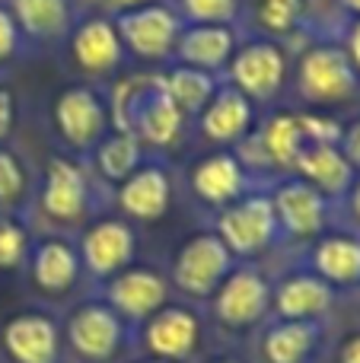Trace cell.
<instances>
[{"label": "cell", "instance_id": "1", "mask_svg": "<svg viewBox=\"0 0 360 363\" xmlns=\"http://www.w3.org/2000/svg\"><path fill=\"white\" fill-rule=\"evenodd\" d=\"M115 131H131L150 153H166L185 138L189 118L166 96L159 74L128 77L108 93Z\"/></svg>", "mask_w": 360, "mask_h": 363}, {"label": "cell", "instance_id": "2", "mask_svg": "<svg viewBox=\"0 0 360 363\" xmlns=\"http://www.w3.org/2000/svg\"><path fill=\"white\" fill-rule=\"evenodd\" d=\"M99 188L102 182L93 176L86 160L61 150L45 163L32 204L55 233L80 230L99 213Z\"/></svg>", "mask_w": 360, "mask_h": 363}, {"label": "cell", "instance_id": "3", "mask_svg": "<svg viewBox=\"0 0 360 363\" xmlns=\"http://www.w3.org/2000/svg\"><path fill=\"white\" fill-rule=\"evenodd\" d=\"M293 86L303 106L316 112L357 99L360 77L351 57L344 55L338 35H316L300 51L297 67H293Z\"/></svg>", "mask_w": 360, "mask_h": 363}, {"label": "cell", "instance_id": "4", "mask_svg": "<svg viewBox=\"0 0 360 363\" xmlns=\"http://www.w3.org/2000/svg\"><path fill=\"white\" fill-rule=\"evenodd\" d=\"M51 128L61 140L64 153L86 160L102 138L112 131L108 93L99 83H70L51 99Z\"/></svg>", "mask_w": 360, "mask_h": 363}, {"label": "cell", "instance_id": "5", "mask_svg": "<svg viewBox=\"0 0 360 363\" xmlns=\"http://www.w3.org/2000/svg\"><path fill=\"white\" fill-rule=\"evenodd\" d=\"M220 80L236 86L255 106H271L291 80V51L284 42L259 35V32L240 38Z\"/></svg>", "mask_w": 360, "mask_h": 363}, {"label": "cell", "instance_id": "6", "mask_svg": "<svg viewBox=\"0 0 360 363\" xmlns=\"http://www.w3.org/2000/svg\"><path fill=\"white\" fill-rule=\"evenodd\" d=\"M214 233L223 239L236 262H252L281 242V226L274 217V204L268 185H255L233 201L230 207L214 213Z\"/></svg>", "mask_w": 360, "mask_h": 363}, {"label": "cell", "instance_id": "7", "mask_svg": "<svg viewBox=\"0 0 360 363\" xmlns=\"http://www.w3.org/2000/svg\"><path fill=\"white\" fill-rule=\"evenodd\" d=\"M64 347L83 363H115L128 345L131 328L102 296L77 303L61 322Z\"/></svg>", "mask_w": 360, "mask_h": 363}, {"label": "cell", "instance_id": "8", "mask_svg": "<svg viewBox=\"0 0 360 363\" xmlns=\"http://www.w3.org/2000/svg\"><path fill=\"white\" fill-rule=\"evenodd\" d=\"M236 258L233 252L223 245V239L214 230H201L189 236L176 249L169 264V284L179 294L191 296L198 303H208L220 281L233 271Z\"/></svg>", "mask_w": 360, "mask_h": 363}, {"label": "cell", "instance_id": "9", "mask_svg": "<svg viewBox=\"0 0 360 363\" xmlns=\"http://www.w3.org/2000/svg\"><path fill=\"white\" fill-rule=\"evenodd\" d=\"M115 29L121 35L128 57L144 64H169L176 51L179 32H182V16L169 0H153V4L134 6V10L115 13Z\"/></svg>", "mask_w": 360, "mask_h": 363}, {"label": "cell", "instance_id": "10", "mask_svg": "<svg viewBox=\"0 0 360 363\" xmlns=\"http://www.w3.org/2000/svg\"><path fill=\"white\" fill-rule=\"evenodd\" d=\"M74 242L80 252L83 277H89L93 284H106L108 277L125 271L137 258V230L121 213L118 217L96 213L89 223L80 226V236Z\"/></svg>", "mask_w": 360, "mask_h": 363}, {"label": "cell", "instance_id": "11", "mask_svg": "<svg viewBox=\"0 0 360 363\" xmlns=\"http://www.w3.org/2000/svg\"><path fill=\"white\" fill-rule=\"evenodd\" d=\"M208 303L217 325L227 332H249L271 315V281L252 262L233 264Z\"/></svg>", "mask_w": 360, "mask_h": 363}, {"label": "cell", "instance_id": "12", "mask_svg": "<svg viewBox=\"0 0 360 363\" xmlns=\"http://www.w3.org/2000/svg\"><path fill=\"white\" fill-rule=\"evenodd\" d=\"M274 204V217L281 226V239L293 242H313L319 239L332 223V201L319 194L310 182L300 176H281L268 185Z\"/></svg>", "mask_w": 360, "mask_h": 363}, {"label": "cell", "instance_id": "13", "mask_svg": "<svg viewBox=\"0 0 360 363\" xmlns=\"http://www.w3.org/2000/svg\"><path fill=\"white\" fill-rule=\"evenodd\" d=\"M99 287H102L99 296L121 315V322L131 332L140 322L150 319L153 313H159L169 303L172 294L169 277L159 268H153V264H128L125 271H118Z\"/></svg>", "mask_w": 360, "mask_h": 363}, {"label": "cell", "instance_id": "14", "mask_svg": "<svg viewBox=\"0 0 360 363\" xmlns=\"http://www.w3.org/2000/svg\"><path fill=\"white\" fill-rule=\"evenodd\" d=\"M67 51L74 67L89 80H106L118 74L128 61V51L115 29V19L108 13H86L77 16L74 29L67 32Z\"/></svg>", "mask_w": 360, "mask_h": 363}, {"label": "cell", "instance_id": "15", "mask_svg": "<svg viewBox=\"0 0 360 363\" xmlns=\"http://www.w3.org/2000/svg\"><path fill=\"white\" fill-rule=\"evenodd\" d=\"M172 194H176L172 169L159 153H150L118 188H112L115 207L131 223H157V220H163L172 207Z\"/></svg>", "mask_w": 360, "mask_h": 363}, {"label": "cell", "instance_id": "16", "mask_svg": "<svg viewBox=\"0 0 360 363\" xmlns=\"http://www.w3.org/2000/svg\"><path fill=\"white\" fill-rule=\"evenodd\" d=\"M0 354L6 363H61V322L48 309H19L0 325Z\"/></svg>", "mask_w": 360, "mask_h": 363}, {"label": "cell", "instance_id": "17", "mask_svg": "<svg viewBox=\"0 0 360 363\" xmlns=\"http://www.w3.org/2000/svg\"><path fill=\"white\" fill-rule=\"evenodd\" d=\"M23 274L29 277L32 290L38 296H48V300L67 296L83 277L77 242L67 233H42V236H35Z\"/></svg>", "mask_w": 360, "mask_h": 363}, {"label": "cell", "instance_id": "18", "mask_svg": "<svg viewBox=\"0 0 360 363\" xmlns=\"http://www.w3.org/2000/svg\"><path fill=\"white\" fill-rule=\"evenodd\" d=\"M255 185L259 182L249 176V169L236 157V150H227V147H214L210 153L198 157L189 166V191L195 194L198 204L214 213L230 207L233 201H240Z\"/></svg>", "mask_w": 360, "mask_h": 363}, {"label": "cell", "instance_id": "19", "mask_svg": "<svg viewBox=\"0 0 360 363\" xmlns=\"http://www.w3.org/2000/svg\"><path fill=\"white\" fill-rule=\"evenodd\" d=\"M255 121H259V106L252 99H246L236 86H230L227 80H220V86L208 99V106L195 115V131L210 147L233 150L240 140H246L252 134Z\"/></svg>", "mask_w": 360, "mask_h": 363}, {"label": "cell", "instance_id": "20", "mask_svg": "<svg viewBox=\"0 0 360 363\" xmlns=\"http://www.w3.org/2000/svg\"><path fill=\"white\" fill-rule=\"evenodd\" d=\"M134 332L140 335L150 357L169 363H185L189 357H195L198 345H201V319H198V313L189 306H172V303H166L159 313H153L147 322H140Z\"/></svg>", "mask_w": 360, "mask_h": 363}, {"label": "cell", "instance_id": "21", "mask_svg": "<svg viewBox=\"0 0 360 363\" xmlns=\"http://www.w3.org/2000/svg\"><path fill=\"white\" fill-rule=\"evenodd\" d=\"M240 38V26L230 23H185L179 32L176 51H172V61L223 77Z\"/></svg>", "mask_w": 360, "mask_h": 363}, {"label": "cell", "instance_id": "22", "mask_svg": "<svg viewBox=\"0 0 360 363\" xmlns=\"http://www.w3.org/2000/svg\"><path fill=\"white\" fill-rule=\"evenodd\" d=\"M335 306V290L313 274L310 268L291 271L278 284H271V319L319 322Z\"/></svg>", "mask_w": 360, "mask_h": 363}, {"label": "cell", "instance_id": "23", "mask_svg": "<svg viewBox=\"0 0 360 363\" xmlns=\"http://www.w3.org/2000/svg\"><path fill=\"white\" fill-rule=\"evenodd\" d=\"M306 268L319 274L332 290L360 287V233L351 230H325L310 242Z\"/></svg>", "mask_w": 360, "mask_h": 363}, {"label": "cell", "instance_id": "24", "mask_svg": "<svg viewBox=\"0 0 360 363\" xmlns=\"http://www.w3.org/2000/svg\"><path fill=\"white\" fill-rule=\"evenodd\" d=\"M26 42L57 45L77 23L74 0H4Z\"/></svg>", "mask_w": 360, "mask_h": 363}, {"label": "cell", "instance_id": "25", "mask_svg": "<svg viewBox=\"0 0 360 363\" xmlns=\"http://www.w3.org/2000/svg\"><path fill=\"white\" fill-rule=\"evenodd\" d=\"M293 176L310 182L332 204H342V198L348 194L357 172L351 169V163L338 150V144H306L300 150L297 163H293Z\"/></svg>", "mask_w": 360, "mask_h": 363}, {"label": "cell", "instance_id": "26", "mask_svg": "<svg viewBox=\"0 0 360 363\" xmlns=\"http://www.w3.org/2000/svg\"><path fill=\"white\" fill-rule=\"evenodd\" d=\"M325 335V322H293L271 319L261 335V357L265 363H310Z\"/></svg>", "mask_w": 360, "mask_h": 363}, {"label": "cell", "instance_id": "27", "mask_svg": "<svg viewBox=\"0 0 360 363\" xmlns=\"http://www.w3.org/2000/svg\"><path fill=\"white\" fill-rule=\"evenodd\" d=\"M147 157H150V150H147L131 131H115L112 128V131L96 144V150L86 157V163H89V169H93V176L106 188H118Z\"/></svg>", "mask_w": 360, "mask_h": 363}, {"label": "cell", "instance_id": "28", "mask_svg": "<svg viewBox=\"0 0 360 363\" xmlns=\"http://www.w3.org/2000/svg\"><path fill=\"white\" fill-rule=\"evenodd\" d=\"M159 83H163L166 96L182 108V115L189 121H195V115L208 106V99L214 96V89L220 86V77L208 74V70L198 67H185V64L169 61L166 70L159 74Z\"/></svg>", "mask_w": 360, "mask_h": 363}, {"label": "cell", "instance_id": "29", "mask_svg": "<svg viewBox=\"0 0 360 363\" xmlns=\"http://www.w3.org/2000/svg\"><path fill=\"white\" fill-rule=\"evenodd\" d=\"M310 13L313 0H255V29L287 45L310 26Z\"/></svg>", "mask_w": 360, "mask_h": 363}, {"label": "cell", "instance_id": "30", "mask_svg": "<svg viewBox=\"0 0 360 363\" xmlns=\"http://www.w3.org/2000/svg\"><path fill=\"white\" fill-rule=\"evenodd\" d=\"M35 194V179L19 150L0 144V213H26Z\"/></svg>", "mask_w": 360, "mask_h": 363}, {"label": "cell", "instance_id": "31", "mask_svg": "<svg viewBox=\"0 0 360 363\" xmlns=\"http://www.w3.org/2000/svg\"><path fill=\"white\" fill-rule=\"evenodd\" d=\"M32 239L35 233L26 213H0V274H23Z\"/></svg>", "mask_w": 360, "mask_h": 363}, {"label": "cell", "instance_id": "32", "mask_svg": "<svg viewBox=\"0 0 360 363\" xmlns=\"http://www.w3.org/2000/svg\"><path fill=\"white\" fill-rule=\"evenodd\" d=\"M182 23H230L236 26L246 0H169Z\"/></svg>", "mask_w": 360, "mask_h": 363}, {"label": "cell", "instance_id": "33", "mask_svg": "<svg viewBox=\"0 0 360 363\" xmlns=\"http://www.w3.org/2000/svg\"><path fill=\"white\" fill-rule=\"evenodd\" d=\"M300 128L306 144H338L342 140V121L316 108H300Z\"/></svg>", "mask_w": 360, "mask_h": 363}, {"label": "cell", "instance_id": "34", "mask_svg": "<svg viewBox=\"0 0 360 363\" xmlns=\"http://www.w3.org/2000/svg\"><path fill=\"white\" fill-rule=\"evenodd\" d=\"M23 32H19V26L13 23L10 10H6V4L0 0V67H6L10 61H16L19 55H23Z\"/></svg>", "mask_w": 360, "mask_h": 363}, {"label": "cell", "instance_id": "35", "mask_svg": "<svg viewBox=\"0 0 360 363\" xmlns=\"http://www.w3.org/2000/svg\"><path fill=\"white\" fill-rule=\"evenodd\" d=\"M338 150L344 153V160L351 163V169L360 172V118H351L348 125H342V140Z\"/></svg>", "mask_w": 360, "mask_h": 363}, {"label": "cell", "instance_id": "36", "mask_svg": "<svg viewBox=\"0 0 360 363\" xmlns=\"http://www.w3.org/2000/svg\"><path fill=\"white\" fill-rule=\"evenodd\" d=\"M338 42H342L344 55L351 57V64H354V70L360 77V16L344 19L342 29H338Z\"/></svg>", "mask_w": 360, "mask_h": 363}, {"label": "cell", "instance_id": "37", "mask_svg": "<svg viewBox=\"0 0 360 363\" xmlns=\"http://www.w3.org/2000/svg\"><path fill=\"white\" fill-rule=\"evenodd\" d=\"M13 131H16V93L0 83V144H6Z\"/></svg>", "mask_w": 360, "mask_h": 363}, {"label": "cell", "instance_id": "38", "mask_svg": "<svg viewBox=\"0 0 360 363\" xmlns=\"http://www.w3.org/2000/svg\"><path fill=\"white\" fill-rule=\"evenodd\" d=\"M342 204H344V211H348V220L360 230V172L354 176V182H351V188L342 198Z\"/></svg>", "mask_w": 360, "mask_h": 363}, {"label": "cell", "instance_id": "39", "mask_svg": "<svg viewBox=\"0 0 360 363\" xmlns=\"http://www.w3.org/2000/svg\"><path fill=\"white\" fill-rule=\"evenodd\" d=\"M338 363H360V332L344 338V345L338 347Z\"/></svg>", "mask_w": 360, "mask_h": 363}, {"label": "cell", "instance_id": "40", "mask_svg": "<svg viewBox=\"0 0 360 363\" xmlns=\"http://www.w3.org/2000/svg\"><path fill=\"white\" fill-rule=\"evenodd\" d=\"M144 4H153V0H102V13L115 16V13L134 10V6H144Z\"/></svg>", "mask_w": 360, "mask_h": 363}, {"label": "cell", "instance_id": "41", "mask_svg": "<svg viewBox=\"0 0 360 363\" xmlns=\"http://www.w3.org/2000/svg\"><path fill=\"white\" fill-rule=\"evenodd\" d=\"M332 4L338 6V13H342L344 19H351V16H360V0H332Z\"/></svg>", "mask_w": 360, "mask_h": 363}, {"label": "cell", "instance_id": "42", "mask_svg": "<svg viewBox=\"0 0 360 363\" xmlns=\"http://www.w3.org/2000/svg\"><path fill=\"white\" fill-rule=\"evenodd\" d=\"M210 363H242V360H236V357H217V360H210Z\"/></svg>", "mask_w": 360, "mask_h": 363}, {"label": "cell", "instance_id": "43", "mask_svg": "<svg viewBox=\"0 0 360 363\" xmlns=\"http://www.w3.org/2000/svg\"><path fill=\"white\" fill-rule=\"evenodd\" d=\"M140 363H169V360H157V357H147V360H140Z\"/></svg>", "mask_w": 360, "mask_h": 363}]
</instances>
